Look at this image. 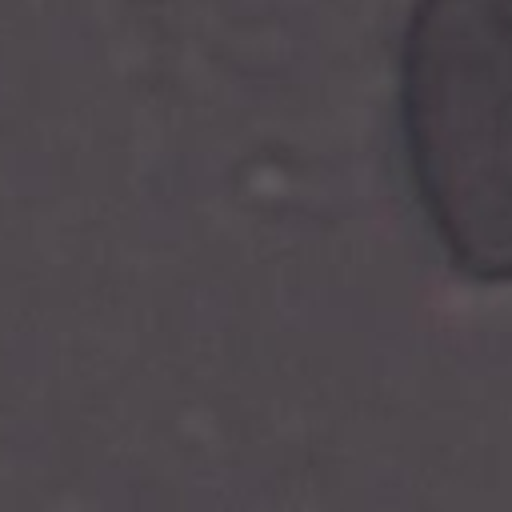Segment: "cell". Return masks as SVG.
Wrapping results in <instances>:
<instances>
[{
    "label": "cell",
    "mask_w": 512,
    "mask_h": 512,
    "mask_svg": "<svg viewBox=\"0 0 512 512\" xmlns=\"http://www.w3.org/2000/svg\"><path fill=\"white\" fill-rule=\"evenodd\" d=\"M400 132L448 260L512 280V0H416L400 40Z\"/></svg>",
    "instance_id": "obj_1"
}]
</instances>
